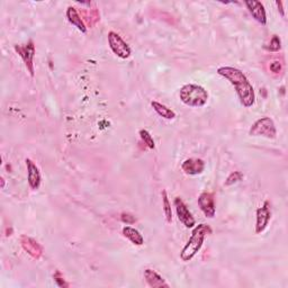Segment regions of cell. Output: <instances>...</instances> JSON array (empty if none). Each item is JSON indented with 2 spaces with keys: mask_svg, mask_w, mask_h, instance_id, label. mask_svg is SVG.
Here are the masks:
<instances>
[{
  "mask_svg": "<svg viewBox=\"0 0 288 288\" xmlns=\"http://www.w3.org/2000/svg\"><path fill=\"white\" fill-rule=\"evenodd\" d=\"M281 49V40L279 36L274 35L270 40L268 46H266V50L269 52H279Z\"/></svg>",
  "mask_w": 288,
  "mask_h": 288,
  "instance_id": "ffe728a7",
  "label": "cell"
},
{
  "mask_svg": "<svg viewBox=\"0 0 288 288\" xmlns=\"http://www.w3.org/2000/svg\"><path fill=\"white\" fill-rule=\"evenodd\" d=\"M120 221L126 224H134L136 222V218L130 213H122L120 214Z\"/></svg>",
  "mask_w": 288,
  "mask_h": 288,
  "instance_id": "603a6c76",
  "label": "cell"
},
{
  "mask_svg": "<svg viewBox=\"0 0 288 288\" xmlns=\"http://www.w3.org/2000/svg\"><path fill=\"white\" fill-rule=\"evenodd\" d=\"M245 6H247L249 13L251 14L257 22L260 23L261 25L267 24V15H266V9L264 7V5L260 2H245Z\"/></svg>",
  "mask_w": 288,
  "mask_h": 288,
  "instance_id": "4fadbf2b",
  "label": "cell"
},
{
  "mask_svg": "<svg viewBox=\"0 0 288 288\" xmlns=\"http://www.w3.org/2000/svg\"><path fill=\"white\" fill-rule=\"evenodd\" d=\"M108 44L109 48L114 52V54H116L120 59H127L130 57L132 51H131V48L129 46V44L125 42L120 36L115 33V32H109L108 33Z\"/></svg>",
  "mask_w": 288,
  "mask_h": 288,
  "instance_id": "8992f818",
  "label": "cell"
},
{
  "mask_svg": "<svg viewBox=\"0 0 288 288\" xmlns=\"http://www.w3.org/2000/svg\"><path fill=\"white\" fill-rule=\"evenodd\" d=\"M255 233L261 234L267 229L271 218V211L270 204L267 201L261 207L257 209L255 213Z\"/></svg>",
  "mask_w": 288,
  "mask_h": 288,
  "instance_id": "ba28073f",
  "label": "cell"
},
{
  "mask_svg": "<svg viewBox=\"0 0 288 288\" xmlns=\"http://www.w3.org/2000/svg\"><path fill=\"white\" fill-rule=\"evenodd\" d=\"M217 73L229 80L232 86H234L240 103L244 107L249 108L253 106L255 102L253 86L251 85L248 78L245 77L242 71L233 67H221L217 69Z\"/></svg>",
  "mask_w": 288,
  "mask_h": 288,
  "instance_id": "6da1fadb",
  "label": "cell"
},
{
  "mask_svg": "<svg viewBox=\"0 0 288 288\" xmlns=\"http://www.w3.org/2000/svg\"><path fill=\"white\" fill-rule=\"evenodd\" d=\"M161 195H162V206H164L166 219L168 223H171L172 222V211H171V204L169 202L168 195H167L166 190H162Z\"/></svg>",
  "mask_w": 288,
  "mask_h": 288,
  "instance_id": "ac0fdd59",
  "label": "cell"
},
{
  "mask_svg": "<svg viewBox=\"0 0 288 288\" xmlns=\"http://www.w3.org/2000/svg\"><path fill=\"white\" fill-rule=\"evenodd\" d=\"M67 18L69 20V23L72 24L75 27L80 30L81 33H87V26L85 24V20L78 13V10L75 7H68L67 9Z\"/></svg>",
  "mask_w": 288,
  "mask_h": 288,
  "instance_id": "5bb4252c",
  "label": "cell"
},
{
  "mask_svg": "<svg viewBox=\"0 0 288 288\" xmlns=\"http://www.w3.org/2000/svg\"><path fill=\"white\" fill-rule=\"evenodd\" d=\"M2 188H5V179L2 177Z\"/></svg>",
  "mask_w": 288,
  "mask_h": 288,
  "instance_id": "484cf974",
  "label": "cell"
},
{
  "mask_svg": "<svg viewBox=\"0 0 288 288\" xmlns=\"http://www.w3.org/2000/svg\"><path fill=\"white\" fill-rule=\"evenodd\" d=\"M174 205L176 208V213L178 219L185 225L187 229H191L196 225V221L194 218L193 214L190 213L189 209H188L185 202L181 200L180 197H176L174 201Z\"/></svg>",
  "mask_w": 288,
  "mask_h": 288,
  "instance_id": "52a82bcc",
  "label": "cell"
},
{
  "mask_svg": "<svg viewBox=\"0 0 288 288\" xmlns=\"http://www.w3.org/2000/svg\"><path fill=\"white\" fill-rule=\"evenodd\" d=\"M276 5H277V7H278V12L280 13V15L282 17H285V12H284V8H282V4L281 2H276Z\"/></svg>",
  "mask_w": 288,
  "mask_h": 288,
  "instance_id": "d4e9b609",
  "label": "cell"
},
{
  "mask_svg": "<svg viewBox=\"0 0 288 288\" xmlns=\"http://www.w3.org/2000/svg\"><path fill=\"white\" fill-rule=\"evenodd\" d=\"M212 234V229L207 224H200L194 228L191 232V237L188 240L186 245L182 248L180 252V259L185 263L190 261L195 257L203 247L204 240L206 235Z\"/></svg>",
  "mask_w": 288,
  "mask_h": 288,
  "instance_id": "7a4b0ae2",
  "label": "cell"
},
{
  "mask_svg": "<svg viewBox=\"0 0 288 288\" xmlns=\"http://www.w3.org/2000/svg\"><path fill=\"white\" fill-rule=\"evenodd\" d=\"M26 167H27V181L29 187L32 188L33 190L39 189L41 186V172L34 162L30 159H26Z\"/></svg>",
  "mask_w": 288,
  "mask_h": 288,
  "instance_id": "7c38bea8",
  "label": "cell"
},
{
  "mask_svg": "<svg viewBox=\"0 0 288 288\" xmlns=\"http://www.w3.org/2000/svg\"><path fill=\"white\" fill-rule=\"evenodd\" d=\"M20 244H22L23 249L32 257L33 259L39 260L41 259V257L43 255V248H42V245L33 238L27 237V235H22V237H20Z\"/></svg>",
  "mask_w": 288,
  "mask_h": 288,
  "instance_id": "30bf717a",
  "label": "cell"
},
{
  "mask_svg": "<svg viewBox=\"0 0 288 288\" xmlns=\"http://www.w3.org/2000/svg\"><path fill=\"white\" fill-rule=\"evenodd\" d=\"M242 178H243L242 172L234 171L227 178V180H225V186H232L234 184H237V182H239L240 180H242Z\"/></svg>",
  "mask_w": 288,
  "mask_h": 288,
  "instance_id": "44dd1931",
  "label": "cell"
},
{
  "mask_svg": "<svg viewBox=\"0 0 288 288\" xmlns=\"http://www.w3.org/2000/svg\"><path fill=\"white\" fill-rule=\"evenodd\" d=\"M144 278L148 285L152 288H161L166 287L168 288L169 284H167L166 280L158 274V272L152 269H145L144 270Z\"/></svg>",
  "mask_w": 288,
  "mask_h": 288,
  "instance_id": "9a60e30c",
  "label": "cell"
},
{
  "mask_svg": "<svg viewBox=\"0 0 288 288\" xmlns=\"http://www.w3.org/2000/svg\"><path fill=\"white\" fill-rule=\"evenodd\" d=\"M249 134L251 136H264L267 139H276L277 130L274 120L270 117H263L252 124L250 127Z\"/></svg>",
  "mask_w": 288,
  "mask_h": 288,
  "instance_id": "277c9868",
  "label": "cell"
},
{
  "mask_svg": "<svg viewBox=\"0 0 288 288\" xmlns=\"http://www.w3.org/2000/svg\"><path fill=\"white\" fill-rule=\"evenodd\" d=\"M198 206H200L204 215L207 218H214V216H215V200H214V195L212 193H202L200 197H198Z\"/></svg>",
  "mask_w": 288,
  "mask_h": 288,
  "instance_id": "9c48e42d",
  "label": "cell"
},
{
  "mask_svg": "<svg viewBox=\"0 0 288 288\" xmlns=\"http://www.w3.org/2000/svg\"><path fill=\"white\" fill-rule=\"evenodd\" d=\"M53 279L56 282V285L61 288H67L70 286L69 282L66 281V279L63 278V276H62L60 271H55V274L53 275Z\"/></svg>",
  "mask_w": 288,
  "mask_h": 288,
  "instance_id": "7402d4cb",
  "label": "cell"
},
{
  "mask_svg": "<svg viewBox=\"0 0 288 288\" xmlns=\"http://www.w3.org/2000/svg\"><path fill=\"white\" fill-rule=\"evenodd\" d=\"M269 69H270V71L272 73H276V75H278V73H280L281 70H282V66H281V63L278 60H275V61L270 62Z\"/></svg>",
  "mask_w": 288,
  "mask_h": 288,
  "instance_id": "cb8c5ba5",
  "label": "cell"
},
{
  "mask_svg": "<svg viewBox=\"0 0 288 288\" xmlns=\"http://www.w3.org/2000/svg\"><path fill=\"white\" fill-rule=\"evenodd\" d=\"M15 51L17 52L19 56L22 57L26 69L29 72L30 77H34L35 70H34V56H35V45L33 41H28L26 44L23 45H15Z\"/></svg>",
  "mask_w": 288,
  "mask_h": 288,
  "instance_id": "5b68a950",
  "label": "cell"
},
{
  "mask_svg": "<svg viewBox=\"0 0 288 288\" xmlns=\"http://www.w3.org/2000/svg\"><path fill=\"white\" fill-rule=\"evenodd\" d=\"M140 138L142 139V141L144 142V144L148 146L149 149L151 150H153L155 148V143H154V140L152 138V135L150 134L149 131H146V130H141L140 132Z\"/></svg>",
  "mask_w": 288,
  "mask_h": 288,
  "instance_id": "d6986e66",
  "label": "cell"
},
{
  "mask_svg": "<svg viewBox=\"0 0 288 288\" xmlns=\"http://www.w3.org/2000/svg\"><path fill=\"white\" fill-rule=\"evenodd\" d=\"M122 234L135 245H142L144 243L143 235L132 227H124L122 230Z\"/></svg>",
  "mask_w": 288,
  "mask_h": 288,
  "instance_id": "2e32d148",
  "label": "cell"
},
{
  "mask_svg": "<svg viewBox=\"0 0 288 288\" xmlns=\"http://www.w3.org/2000/svg\"><path fill=\"white\" fill-rule=\"evenodd\" d=\"M181 169L186 175L189 176L201 175L204 169H205V162H204L202 159H197V158L187 159L181 164Z\"/></svg>",
  "mask_w": 288,
  "mask_h": 288,
  "instance_id": "8fae6325",
  "label": "cell"
},
{
  "mask_svg": "<svg viewBox=\"0 0 288 288\" xmlns=\"http://www.w3.org/2000/svg\"><path fill=\"white\" fill-rule=\"evenodd\" d=\"M180 101L189 107H203L208 101V92L204 87L200 85H188L182 86L179 91Z\"/></svg>",
  "mask_w": 288,
  "mask_h": 288,
  "instance_id": "3957f363",
  "label": "cell"
},
{
  "mask_svg": "<svg viewBox=\"0 0 288 288\" xmlns=\"http://www.w3.org/2000/svg\"><path fill=\"white\" fill-rule=\"evenodd\" d=\"M151 106L153 107L155 113L161 117H164L166 119H174L176 117V113L172 111V109L167 107L164 104H161L159 102H152L151 103Z\"/></svg>",
  "mask_w": 288,
  "mask_h": 288,
  "instance_id": "e0dca14e",
  "label": "cell"
}]
</instances>
